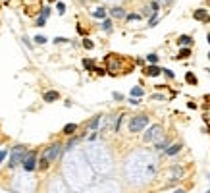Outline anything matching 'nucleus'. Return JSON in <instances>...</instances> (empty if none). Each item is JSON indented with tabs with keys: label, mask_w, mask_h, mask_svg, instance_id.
Listing matches in <instances>:
<instances>
[{
	"label": "nucleus",
	"mask_w": 210,
	"mask_h": 193,
	"mask_svg": "<svg viewBox=\"0 0 210 193\" xmlns=\"http://www.w3.org/2000/svg\"><path fill=\"white\" fill-rule=\"evenodd\" d=\"M149 126V118L145 116V114H141V116H135L129 120V131L131 133H139L141 130H145V127Z\"/></svg>",
	"instance_id": "f257e3e1"
},
{
	"label": "nucleus",
	"mask_w": 210,
	"mask_h": 193,
	"mask_svg": "<svg viewBox=\"0 0 210 193\" xmlns=\"http://www.w3.org/2000/svg\"><path fill=\"white\" fill-rule=\"evenodd\" d=\"M25 147L23 145H16L12 149V156H10V168H16L18 164H21V160H23V156H25Z\"/></svg>",
	"instance_id": "f03ea898"
},
{
	"label": "nucleus",
	"mask_w": 210,
	"mask_h": 193,
	"mask_svg": "<svg viewBox=\"0 0 210 193\" xmlns=\"http://www.w3.org/2000/svg\"><path fill=\"white\" fill-rule=\"evenodd\" d=\"M21 166H23L25 172H33V170L37 168V153H35V151L25 153L23 160H21Z\"/></svg>",
	"instance_id": "7ed1b4c3"
},
{
	"label": "nucleus",
	"mask_w": 210,
	"mask_h": 193,
	"mask_svg": "<svg viewBox=\"0 0 210 193\" xmlns=\"http://www.w3.org/2000/svg\"><path fill=\"white\" fill-rule=\"evenodd\" d=\"M60 153H62V145H60V143H54V145H50V147L46 149L42 156H45L48 162H54L58 156H60Z\"/></svg>",
	"instance_id": "20e7f679"
},
{
	"label": "nucleus",
	"mask_w": 210,
	"mask_h": 193,
	"mask_svg": "<svg viewBox=\"0 0 210 193\" xmlns=\"http://www.w3.org/2000/svg\"><path fill=\"white\" fill-rule=\"evenodd\" d=\"M160 133H162V127L158 126V124H156V126H150L149 130H147V133L143 135V141H145V143H153V141H156V137H158Z\"/></svg>",
	"instance_id": "39448f33"
},
{
	"label": "nucleus",
	"mask_w": 210,
	"mask_h": 193,
	"mask_svg": "<svg viewBox=\"0 0 210 193\" xmlns=\"http://www.w3.org/2000/svg\"><path fill=\"white\" fill-rule=\"evenodd\" d=\"M193 18L197 19V21H202V23H208V21H210V14L204 8H199V10L193 12Z\"/></svg>",
	"instance_id": "423d86ee"
},
{
	"label": "nucleus",
	"mask_w": 210,
	"mask_h": 193,
	"mask_svg": "<svg viewBox=\"0 0 210 193\" xmlns=\"http://www.w3.org/2000/svg\"><path fill=\"white\" fill-rule=\"evenodd\" d=\"M145 74H147L149 77H156V75H160V74H162V68H158L156 64H150V66L145 68Z\"/></svg>",
	"instance_id": "0eeeda50"
},
{
	"label": "nucleus",
	"mask_w": 210,
	"mask_h": 193,
	"mask_svg": "<svg viewBox=\"0 0 210 193\" xmlns=\"http://www.w3.org/2000/svg\"><path fill=\"white\" fill-rule=\"evenodd\" d=\"M42 99H45L46 103H54V101L60 99V93H58V91H46L45 95H42Z\"/></svg>",
	"instance_id": "6e6552de"
},
{
	"label": "nucleus",
	"mask_w": 210,
	"mask_h": 193,
	"mask_svg": "<svg viewBox=\"0 0 210 193\" xmlns=\"http://www.w3.org/2000/svg\"><path fill=\"white\" fill-rule=\"evenodd\" d=\"M164 151H166V155H168V156H176L179 151H181V145H179V143H176V145H172V147H166Z\"/></svg>",
	"instance_id": "1a4fd4ad"
},
{
	"label": "nucleus",
	"mask_w": 210,
	"mask_h": 193,
	"mask_svg": "<svg viewBox=\"0 0 210 193\" xmlns=\"http://www.w3.org/2000/svg\"><path fill=\"white\" fill-rule=\"evenodd\" d=\"M179 45H183V46H191L193 45V37H189V35H181V37L177 39Z\"/></svg>",
	"instance_id": "9d476101"
},
{
	"label": "nucleus",
	"mask_w": 210,
	"mask_h": 193,
	"mask_svg": "<svg viewBox=\"0 0 210 193\" xmlns=\"http://www.w3.org/2000/svg\"><path fill=\"white\" fill-rule=\"evenodd\" d=\"M110 14H112V18H125V10H124V8H120V6L112 8Z\"/></svg>",
	"instance_id": "9b49d317"
},
{
	"label": "nucleus",
	"mask_w": 210,
	"mask_h": 193,
	"mask_svg": "<svg viewBox=\"0 0 210 193\" xmlns=\"http://www.w3.org/2000/svg\"><path fill=\"white\" fill-rule=\"evenodd\" d=\"M185 81L189 85H197V75L191 74V71H187V74H185Z\"/></svg>",
	"instance_id": "f8f14e48"
},
{
	"label": "nucleus",
	"mask_w": 210,
	"mask_h": 193,
	"mask_svg": "<svg viewBox=\"0 0 210 193\" xmlns=\"http://www.w3.org/2000/svg\"><path fill=\"white\" fill-rule=\"evenodd\" d=\"M189 56H191V48H189V46H183L181 50H179L177 58H189Z\"/></svg>",
	"instance_id": "ddd939ff"
},
{
	"label": "nucleus",
	"mask_w": 210,
	"mask_h": 193,
	"mask_svg": "<svg viewBox=\"0 0 210 193\" xmlns=\"http://www.w3.org/2000/svg\"><path fill=\"white\" fill-rule=\"evenodd\" d=\"M93 16L98 18V19H106V10L104 8H97L95 12H93Z\"/></svg>",
	"instance_id": "4468645a"
},
{
	"label": "nucleus",
	"mask_w": 210,
	"mask_h": 193,
	"mask_svg": "<svg viewBox=\"0 0 210 193\" xmlns=\"http://www.w3.org/2000/svg\"><path fill=\"white\" fill-rule=\"evenodd\" d=\"M75 130H77V124H68L66 127H64V133L71 135V133H75Z\"/></svg>",
	"instance_id": "2eb2a0df"
},
{
	"label": "nucleus",
	"mask_w": 210,
	"mask_h": 193,
	"mask_svg": "<svg viewBox=\"0 0 210 193\" xmlns=\"http://www.w3.org/2000/svg\"><path fill=\"white\" fill-rule=\"evenodd\" d=\"M145 95V91L141 89V87H133L131 89V97H137V99H139V97H143Z\"/></svg>",
	"instance_id": "dca6fc26"
},
{
	"label": "nucleus",
	"mask_w": 210,
	"mask_h": 193,
	"mask_svg": "<svg viewBox=\"0 0 210 193\" xmlns=\"http://www.w3.org/2000/svg\"><path fill=\"white\" fill-rule=\"evenodd\" d=\"M98 124H100V116H97V118H93V122L89 124V127H91V130H97V127H98Z\"/></svg>",
	"instance_id": "f3484780"
},
{
	"label": "nucleus",
	"mask_w": 210,
	"mask_h": 193,
	"mask_svg": "<svg viewBox=\"0 0 210 193\" xmlns=\"http://www.w3.org/2000/svg\"><path fill=\"white\" fill-rule=\"evenodd\" d=\"M48 164H50V162L45 159V156H42V159H41V162H39V168H41V170H46V168H48Z\"/></svg>",
	"instance_id": "a211bd4d"
},
{
	"label": "nucleus",
	"mask_w": 210,
	"mask_h": 193,
	"mask_svg": "<svg viewBox=\"0 0 210 193\" xmlns=\"http://www.w3.org/2000/svg\"><path fill=\"white\" fill-rule=\"evenodd\" d=\"M147 62H149V64H158V56H156V54H149V56H147Z\"/></svg>",
	"instance_id": "6ab92c4d"
},
{
	"label": "nucleus",
	"mask_w": 210,
	"mask_h": 193,
	"mask_svg": "<svg viewBox=\"0 0 210 193\" xmlns=\"http://www.w3.org/2000/svg\"><path fill=\"white\" fill-rule=\"evenodd\" d=\"M83 46L87 48V50H91V48L95 46V45H93V41H91V39H83Z\"/></svg>",
	"instance_id": "aec40b11"
},
{
	"label": "nucleus",
	"mask_w": 210,
	"mask_h": 193,
	"mask_svg": "<svg viewBox=\"0 0 210 193\" xmlns=\"http://www.w3.org/2000/svg\"><path fill=\"white\" fill-rule=\"evenodd\" d=\"M156 21H158V12H154V14H153V18H150L149 25H150V27H154V25H156Z\"/></svg>",
	"instance_id": "412c9836"
},
{
	"label": "nucleus",
	"mask_w": 210,
	"mask_h": 193,
	"mask_svg": "<svg viewBox=\"0 0 210 193\" xmlns=\"http://www.w3.org/2000/svg\"><path fill=\"white\" fill-rule=\"evenodd\" d=\"M166 147H168V143H166V141H158L156 143V151H164Z\"/></svg>",
	"instance_id": "4be33fe9"
},
{
	"label": "nucleus",
	"mask_w": 210,
	"mask_h": 193,
	"mask_svg": "<svg viewBox=\"0 0 210 193\" xmlns=\"http://www.w3.org/2000/svg\"><path fill=\"white\" fill-rule=\"evenodd\" d=\"M102 29H104V31H110V29H112V21H110V19H104Z\"/></svg>",
	"instance_id": "5701e85b"
},
{
	"label": "nucleus",
	"mask_w": 210,
	"mask_h": 193,
	"mask_svg": "<svg viewBox=\"0 0 210 193\" xmlns=\"http://www.w3.org/2000/svg\"><path fill=\"white\" fill-rule=\"evenodd\" d=\"M162 74H164L166 77H168V79H173V77H176V74H173L172 70H162Z\"/></svg>",
	"instance_id": "b1692460"
},
{
	"label": "nucleus",
	"mask_w": 210,
	"mask_h": 193,
	"mask_svg": "<svg viewBox=\"0 0 210 193\" xmlns=\"http://www.w3.org/2000/svg\"><path fill=\"white\" fill-rule=\"evenodd\" d=\"M83 66L87 70H95V64H93V60H83Z\"/></svg>",
	"instance_id": "393cba45"
},
{
	"label": "nucleus",
	"mask_w": 210,
	"mask_h": 193,
	"mask_svg": "<svg viewBox=\"0 0 210 193\" xmlns=\"http://www.w3.org/2000/svg\"><path fill=\"white\" fill-rule=\"evenodd\" d=\"M35 42H39V45H45V42H46V37H42V35H37V37H35Z\"/></svg>",
	"instance_id": "a878e982"
},
{
	"label": "nucleus",
	"mask_w": 210,
	"mask_h": 193,
	"mask_svg": "<svg viewBox=\"0 0 210 193\" xmlns=\"http://www.w3.org/2000/svg\"><path fill=\"white\" fill-rule=\"evenodd\" d=\"M56 8H58V14H64V12H66V6H64V2H58Z\"/></svg>",
	"instance_id": "bb28decb"
},
{
	"label": "nucleus",
	"mask_w": 210,
	"mask_h": 193,
	"mask_svg": "<svg viewBox=\"0 0 210 193\" xmlns=\"http://www.w3.org/2000/svg\"><path fill=\"white\" fill-rule=\"evenodd\" d=\"M41 16H42V18H48V16H50V8H42V10H41Z\"/></svg>",
	"instance_id": "cd10ccee"
},
{
	"label": "nucleus",
	"mask_w": 210,
	"mask_h": 193,
	"mask_svg": "<svg viewBox=\"0 0 210 193\" xmlns=\"http://www.w3.org/2000/svg\"><path fill=\"white\" fill-rule=\"evenodd\" d=\"M45 23H46V18H42V16H41V18H37V25H39V27H42Z\"/></svg>",
	"instance_id": "c85d7f7f"
},
{
	"label": "nucleus",
	"mask_w": 210,
	"mask_h": 193,
	"mask_svg": "<svg viewBox=\"0 0 210 193\" xmlns=\"http://www.w3.org/2000/svg\"><path fill=\"white\" fill-rule=\"evenodd\" d=\"M54 42H56V45H62V42H69V41H68V39H62V37H56Z\"/></svg>",
	"instance_id": "c756f323"
},
{
	"label": "nucleus",
	"mask_w": 210,
	"mask_h": 193,
	"mask_svg": "<svg viewBox=\"0 0 210 193\" xmlns=\"http://www.w3.org/2000/svg\"><path fill=\"white\" fill-rule=\"evenodd\" d=\"M6 156H8V151H0V164L4 162V159H6Z\"/></svg>",
	"instance_id": "7c9ffc66"
},
{
	"label": "nucleus",
	"mask_w": 210,
	"mask_h": 193,
	"mask_svg": "<svg viewBox=\"0 0 210 193\" xmlns=\"http://www.w3.org/2000/svg\"><path fill=\"white\" fill-rule=\"evenodd\" d=\"M129 103H131L133 106H137V104H139V99H137V97H129Z\"/></svg>",
	"instance_id": "2f4dec72"
},
{
	"label": "nucleus",
	"mask_w": 210,
	"mask_h": 193,
	"mask_svg": "<svg viewBox=\"0 0 210 193\" xmlns=\"http://www.w3.org/2000/svg\"><path fill=\"white\" fill-rule=\"evenodd\" d=\"M127 18V21H131V19H139L141 16H137V14H129V16H125Z\"/></svg>",
	"instance_id": "473e14b6"
},
{
	"label": "nucleus",
	"mask_w": 210,
	"mask_h": 193,
	"mask_svg": "<svg viewBox=\"0 0 210 193\" xmlns=\"http://www.w3.org/2000/svg\"><path fill=\"white\" fill-rule=\"evenodd\" d=\"M95 71H97L98 75H104L106 74V70H102V68H95Z\"/></svg>",
	"instance_id": "72a5a7b5"
},
{
	"label": "nucleus",
	"mask_w": 210,
	"mask_h": 193,
	"mask_svg": "<svg viewBox=\"0 0 210 193\" xmlns=\"http://www.w3.org/2000/svg\"><path fill=\"white\" fill-rule=\"evenodd\" d=\"M150 6H153V10H154V12H158V10H160V4H158V2H153Z\"/></svg>",
	"instance_id": "f704fd0d"
},
{
	"label": "nucleus",
	"mask_w": 210,
	"mask_h": 193,
	"mask_svg": "<svg viewBox=\"0 0 210 193\" xmlns=\"http://www.w3.org/2000/svg\"><path fill=\"white\" fill-rule=\"evenodd\" d=\"M173 193H185V189H177V191H173Z\"/></svg>",
	"instance_id": "c9c22d12"
},
{
	"label": "nucleus",
	"mask_w": 210,
	"mask_h": 193,
	"mask_svg": "<svg viewBox=\"0 0 210 193\" xmlns=\"http://www.w3.org/2000/svg\"><path fill=\"white\" fill-rule=\"evenodd\" d=\"M160 2H162V4H168V2H172V0H160Z\"/></svg>",
	"instance_id": "e433bc0d"
},
{
	"label": "nucleus",
	"mask_w": 210,
	"mask_h": 193,
	"mask_svg": "<svg viewBox=\"0 0 210 193\" xmlns=\"http://www.w3.org/2000/svg\"><path fill=\"white\" fill-rule=\"evenodd\" d=\"M206 41H208V45H210V33H208V35H206Z\"/></svg>",
	"instance_id": "4c0bfd02"
},
{
	"label": "nucleus",
	"mask_w": 210,
	"mask_h": 193,
	"mask_svg": "<svg viewBox=\"0 0 210 193\" xmlns=\"http://www.w3.org/2000/svg\"><path fill=\"white\" fill-rule=\"evenodd\" d=\"M208 60H210V52H208Z\"/></svg>",
	"instance_id": "58836bf2"
},
{
	"label": "nucleus",
	"mask_w": 210,
	"mask_h": 193,
	"mask_svg": "<svg viewBox=\"0 0 210 193\" xmlns=\"http://www.w3.org/2000/svg\"><path fill=\"white\" fill-rule=\"evenodd\" d=\"M48 2H54V0H48Z\"/></svg>",
	"instance_id": "ea45409f"
},
{
	"label": "nucleus",
	"mask_w": 210,
	"mask_h": 193,
	"mask_svg": "<svg viewBox=\"0 0 210 193\" xmlns=\"http://www.w3.org/2000/svg\"><path fill=\"white\" fill-rule=\"evenodd\" d=\"M206 193H210V189H208V191H206Z\"/></svg>",
	"instance_id": "a19ab883"
}]
</instances>
